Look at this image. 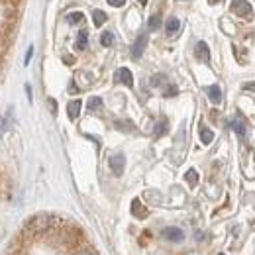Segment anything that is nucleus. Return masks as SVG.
I'll use <instances>...</instances> for the list:
<instances>
[{
  "mask_svg": "<svg viewBox=\"0 0 255 255\" xmlns=\"http://www.w3.org/2000/svg\"><path fill=\"white\" fill-rule=\"evenodd\" d=\"M51 226H53V218L49 214H35L32 216V220L26 224V230L32 234H37V232H47Z\"/></svg>",
  "mask_w": 255,
  "mask_h": 255,
  "instance_id": "obj_1",
  "label": "nucleus"
},
{
  "mask_svg": "<svg viewBox=\"0 0 255 255\" xmlns=\"http://www.w3.org/2000/svg\"><path fill=\"white\" fill-rule=\"evenodd\" d=\"M108 165H110L112 173H114L116 177H120V175L124 173V167H126V157H124L122 153H116V155H112V157L108 159Z\"/></svg>",
  "mask_w": 255,
  "mask_h": 255,
  "instance_id": "obj_2",
  "label": "nucleus"
},
{
  "mask_svg": "<svg viewBox=\"0 0 255 255\" xmlns=\"http://www.w3.org/2000/svg\"><path fill=\"white\" fill-rule=\"evenodd\" d=\"M145 45H147V33H141V35L133 41V45H131V57H133V59H139V57L143 55V51H145Z\"/></svg>",
  "mask_w": 255,
  "mask_h": 255,
  "instance_id": "obj_3",
  "label": "nucleus"
},
{
  "mask_svg": "<svg viewBox=\"0 0 255 255\" xmlns=\"http://www.w3.org/2000/svg\"><path fill=\"white\" fill-rule=\"evenodd\" d=\"M232 10L238 16H242V18L252 16V8H250V2L248 0H232Z\"/></svg>",
  "mask_w": 255,
  "mask_h": 255,
  "instance_id": "obj_4",
  "label": "nucleus"
},
{
  "mask_svg": "<svg viewBox=\"0 0 255 255\" xmlns=\"http://www.w3.org/2000/svg\"><path fill=\"white\" fill-rule=\"evenodd\" d=\"M163 238H165L167 242L179 244V242H183L185 234H183V230H179V228H165V230H163Z\"/></svg>",
  "mask_w": 255,
  "mask_h": 255,
  "instance_id": "obj_5",
  "label": "nucleus"
},
{
  "mask_svg": "<svg viewBox=\"0 0 255 255\" xmlns=\"http://www.w3.org/2000/svg\"><path fill=\"white\" fill-rule=\"evenodd\" d=\"M116 83L126 85V87H133V75H131V71L126 69V67L118 69V71H116Z\"/></svg>",
  "mask_w": 255,
  "mask_h": 255,
  "instance_id": "obj_6",
  "label": "nucleus"
},
{
  "mask_svg": "<svg viewBox=\"0 0 255 255\" xmlns=\"http://www.w3.org/2000/svg\"><path fill=\"white\" fill-rule=\"evenodd\" d=\"M194 53H196V59H200V61H204V63L210 61V49H208V45H206L204 41H198V43H196Z\"/></svg>",
  "mask_w": 255,
  "mask_h": 255,
  "instance_id": "obj_7",
  "label": "nucleus"
},
{
  "mask_svg": "<svg viewBox=\"0 0 255 255\" xmlns=\"http://www.w3.org/2000/svg\"><path fill=\"white\" fill-rule=\"evenodd\" d=\"M81 108H83V102H81V100H71V102L67 104V114H69V118H71V120H77L79 114H81Z\"/></svg>",
  "mask_w": 255,
  "mask_h": 255,
  "instance_id": "obj_8",
  "label": "nucleus"
},
{
  "mask_svg": "<svg viewBox=\"0 0 255 255\" xmlns=\"http://www.w3.org/2000/svg\"><path fill=\"white\" fill-rule=\"evenodd\" d=\"M206 95H208V98H210V102L220 104V100H222V91H220V87H218V85L208 87V89H206Z\"/></svg>",
  "mask_w": 255,
  "mask_h": 255,
  "instance_id": "obj_9",
  "label": "nucleus"
},
{
  "mask_svg": "<svg viewBox=\"0 0 255 255\" xmlns=\"http://www.w3.org/2000/svg\"><path fill=\"white\" fill-rule=\"evenodd\" d=\"M179 30H181V20L179 18H169L165 22V32L169 33V35H175Z\"/></svg>",
  "mask_w": 255,
  "mask_h": 255,
  "instance_id": "obj_10",
  "label": "nucleus"
},
{
  "mask_svg": "<svg viewBox=\"0 0 255 255\" xmlns=\"http://www.w3.org/2000/svg\"><path fill=\"white\" fill-rule=\"evenodd\" d=\"M131 214H133L135 218H145V216H147V210L143 208V204H141L137 198L131 202Z\"/></svg>",
  "mask_w": 255,
  "mask_h": 255,
  "instance_id": "obj_11",
  "label": "nucleus"
},
{
  "mask_svg": "<svg viewBox=\"0 0 255 255\" xmlns=\"http://www.w3.org/2000/svg\"><path fill=\"white\" fill-rule=\"evenodd\" d=\"M212 139H214V131H212L210 128L200 124V141H202L204 145H208V143H212Z\"/></svg>",
  "mask_w": 255,
  "mask_h": 255,
  "instance_id": "obj_12",
  "label": "nucleus"
},
{
  "mask_svg": "<svg viewBox=\"0 0 255 255\" xmlns=\"http://www.w3.org/2000/svg\"><path fill=\"white\" fill-rule=\"evenodd\" d=\"M87 45H89V32H87V30H83V32L79 33V37H77L75 47H77L79 51H83V49H87Z\"/></svg>",
  "mask_w": 255,
  "mask_h": 255,
  "instance_id": "obj_13",
  "label": "nucleus"
},
{
  "mask_svg": "<svg viewBox=\"0 0 255 255\" xmlns=\"http://www.w3.org/2000/svg\"><path fill=\"white\" fill-rule=\"evenodd\" d=\"M230 128H232V129H234L238 135H242V137L246 135V124L242 122V118H234V120L230 122Z\"/></svg>",
  "mask_w": 255,
  "mask_h": 255,
  "instance_id": "obj_14",
  "label": "nucleus"
},
{
  "mask_svg": "<svg viewBox=\"0 0 255 255\" xmlns=\"http://www.w3.org/2000/svg\"><path fill=\"white\" fill-rule=\"evenodd\" d=\"M147 28H149L151 32L159 30V28H161V14H159V12H155V14L149 18V22H147Z\"/></svg>",
  "mask_w": 255,
  "mask_h": 255,
  "instance_id": "obj_15",
  "label": "nucleus"
},
{
  "mask_svg": "<svg viewBox=\"0 0 255 255\" xmlns=\"http://www.w3.org/2000/svg\"><path fill=\"white\" fill-rule=\"evenodd\" d=\"M85 20V14L83 12H71V14H67V22L69 24H81Z\"/></svg>",
  "mask_w": 255,
  "mask_h": 255,
  "instance_id": "obj_16",
  "label": "nucleus"
},
{
  "mask_svg": "<svg viewBox=\"0 0 255 255\" xmlns=\"http://www.w3.org/2000/svg\"><path fill=\"white\" fill-rule=\"evenodd\" d=\"M93 22H95L96 28H100V26L106 22V14H104L102 10H95V12H93Z\"/></svg>",
  "mask_w": 255,
  "mask_h": 255,
  "instance_id": "obj_17",
  "label": "nucleus"
},
{
  "mask_svg": "<svg viewBox=\"0 0 255 255\" xmlns=\"http://www.w3.org/2000/svg\"><path fill=\"white\" fill-rule=\"evenodd\" d=\"M167 129H169L167 120H165V118H161L159 122H157V126H155V137H161L163 133H167Z\"/></svg>",
  "mask_w": 255,
  "mask_h": 255,
  "instance_id": "obj_18",
  "label": "nucleus"
},
{
  "mask_svg": "<svg viewBox=\"0 0 255 255\" xmlns=\"http://www.w3.org/2000/svg\"><path fill=\"white\" fill-rule=\"evenodd\" d=\"M100 106H102V98H98V96H93V98H89V102H87V108H89L91 112H96Z\"/></svg>",
  "mask_w": 255,
  "mask_h": 255,
  "instance_id": "obj_19",
  "label": "nucleus"
},
{
  "mask_svg": "<svg viewBox=\"0 0 255 255\" xmlns=\"http://www.w3.org/2000/svg\"><path fill=\"white\" fill-rule=\"evenodd\" d=\"M100 43L104 45V47H110L112 43H114V33L112 32H104L100 35Z\"/></svg>",
  "mask_w": 255,
  "mask_h": 255,
  "instance_id": "obj_20",
  "label": "nucleus"
},
{
  "mask_svg": "<svg viewBox=\"0 0 255 255\" xmlns=\"http://www.w3.org/2000/svg\"><path fill=\"white\" fill-rule=\"evenodd\" d=\"M185 179H187V183H189L191 187H194V185L198 183V173H196L194 169H189V171H187V175H185Z\"/></svg>",
  "mask_w": 255,
  "mask_h": 255,
  "instance_id": "obj_21",
  "label": "nucleus"
},
{
  "mask_svg": "<svg viewBox=\"0 0 255 255\" xmlns=\"http://www.w3.org/2000/svg\"><path fill=\"white\" fill-rule=\"evenodd\" d=\"M167 85V77L165 75H153L151 77V87H165Z\"/></svg>",
  "mask_w": 255,
  "mask_h": 255,
  "instance_id": "obj_22",
  "label": "nucleus"
},
{
  "mask_svg": "<svg viewBox=\"0 0 255 255\" xmlns=\"http://www.w3.org/2000/svg\"><path fill=\"white\" fill-rule=\"evenodd\" d=\"M116 128L122 129V131H133V124L129 120H118L116 122Z\"/></svg>",
  "mask_w": 255,
  "mask_h": 255,
  "instance_id": "obj_23",
  "label": "nucleus"
},
{
  "mask_svg": "<svg viewBox=\"0 0 255 255\" xmlns=\"http://www.w3.org/2000/svg\"><path fill=\"white\" fill-rule=\"evenodd\" d=\"M8 129V120L0 116V135H4V131Z\"/></svg>",
  "mask_w": 255,
  "mask_h": 255,
  "instance_id": "obj_24",
  "label": "nucleus"
},
{
  "mask_svg": "<svg viewBox=\"0 0 255 255\" xmlns=\"http://www.w3.org/2000/svg\"><path fill=\"white\" fill-rule=\"evenodd\" d=\"M32 57H33V45H30L28 47V53H26V59H24V65H30Z\"/></svg>",
  "mask_w": 255,
  "mask_h": 255,
  "instance_id": "obj_25",
  "label": "nucleus"
},
{
  "mask_svg": "<svg viewBox=\"0 0 255 255\" xmlns=\"http://www.w3.org/2000/svg\"><path fill=\"white\" fill-rule=\"evenodd\" d=\"M108 4H110V6L120 8V6H124V4H126V0H108Z\"/></svg>",
  "mask_w": 255,
  "mask_h": 255,
  "instance_id": "obj_26",
  "label": "nucleus"
},
{
  "mask_svg": "<svg viewBox=\"0 0 255 255\" xmlns=\"http://www.w3.org/2000/svg\"><path fill=\"white\" fill-rule=\"evenodd\" d=\"M49 106H51V112H53V114H57V102H55L53 98H49Z\"/></svg>",
  "mask_w": 255,
  "mask_h": 255,
  "instance_id": "obj_27",
  "label": "nucleus"
},
{
  "mask_svg": "<svg viewBox=\"0 0 255 255\" xmlns=\"http://www.w3.org/2000/svg\"><path fill=\"white\" fill-rule=\"evenodd\" d=\"M175 95H177V89L175 87H169L167 93H165V96H175Z\"/></svg>",
  "mask_w": 255,
  "mask_h": 255,
  "instance_id": "obj_28",
  "label": "nucleus"
},
{
  "mask_svg": "<svg viewBox=\"0 0 255 255\" xmlns=\"http://www.w3.org/2000/svg\"><path fill=\"white\" fill-rule=\"evenodd\" d=\"M244 89H246V91H252V93H255V81H254V83H248Z\"/></svg>",
  "mask_w": 255,
  "mask_h": 255,
  "instance_id": "obj_29",
  "label": "nucleus"
},
{
  "mask_svg": "<svg viewBox=\"0 0 255 255\" xmlns=\"http://www.w3.org/2000/svg\"><path fill=\"white\" fill-rule=\"evenodd\" d=\"M26 93H28V100L32 102V87L30 85H26Z\"/></svg>",
  "mask_w": 255,
  "mask_h": 255,
  "instance_id": "obj_30",
  "label": "nucleus"
},
{
  "mask_svg": "<svg viewBox=\"0 0 255 255\" xmlns=\"http://www.w3.org/2000/svg\"><path fill=\"white\" fill-rule=\"evenodd\" d=\"M69 93H73V95H75V93H79V89H77L75 85H71V87H69Z\"/></svg>",
  "mask_w": 255,
  "mask_h": 255,
  "instance_id": "obj_31",
  "label": "nucleus"
},
{
  "mask_svg": "<svg viewBox=\"0 0 255 255\" xmlns=\"http://www.w3.org/2000/svg\"><path fill=\"white\" fill-rule=\"evenodd\" d=\"M75 255H93V254H89V252H77Z\"/></svg>",
  "mask_w": 255,
  "mask_h": 255,
  "instance_id": "obj_32",
  "label": "nucleus"
},
{
  "mask_svg": "<svg viewBox=\"0 0 255 255\" xmlns=\"http://www.w3.org/2000/svg\"><path fill=\"white\" fill-rule=\"evenodd\" d=\"M137 2H139V4H147V0H137Z\"/></svg>",
  "mask_w": 255,
  "mask_h": 255,
  "instance_id": "obj_33",
  "label": "nucleus"
},
{
  "mask_svg": "<svg viewBox=\"0 0 255 255\" xmlns=\"http://www.w3.org/2000/svg\"><path fill=\"white\" fill-rule=\"evenodd\" d=\"M220 255H224V254H220Z\"/></svg>",
  "mask_w": 255,
  "mask_h": 255,
  "instance_id": "obj_34",
  "label": "nucleus"
}]
</instances>
